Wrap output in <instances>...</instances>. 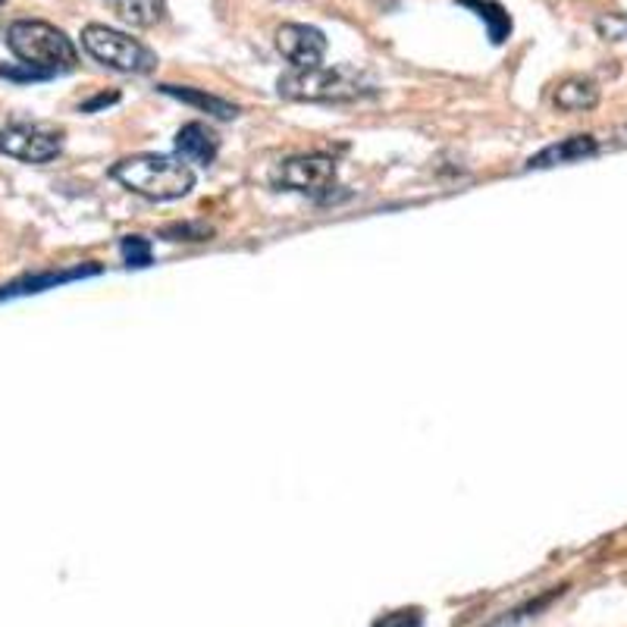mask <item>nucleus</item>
<instances>
[{"mask_svg":"<svg viewBox=\"0 0 627 627\" xmlns=\"http://www.w3.org/2000/svg\"><path fill=\"white\" fill-rule=\"evenodd\" d=\"M7 47L13 51V57L32 69L51 76L73 73L79 66V51L73 39L44 20H17L7 25Z\"/></svg>","mask_w":627,"mask_h":627,"instance_id":"1","label":"nucleus"},{"mask_svg":"<svg viewBox=\"0 0 627 627\" xmlns=\"http://www.w3.org/2000/svg\"><path fill=\"white\" fill-rule=\"evenodd\" d=\"M110 176L142 195L148 202H176L185 198L195 185L192 166L176 158H163V154H136V158H122L110 166Z\"/></svg>","mask_w":627,"mask_h":627,"instance_id":"2","label":"nucleus"},{"mask_svg":"<svg viewBox=\"0 0 627 627\" xmlns=\"http://www.w3.org/2000/svg\"><path fill=\"white\" fill-rule=\"evenodd\" d=\"M277 91L289 101H311V104H343L358 101L370 95L358 79H348L339 69L329 66H311V69H289L277 82Z\"/></svg>","mask_w":627,"mask_h":627,"instance_id":"3","label":"nucleus"},{"mask_svg":"<svg viewBox=\"0 0 627 627\" xmlns=\"http://www.w3.org/2000/svg\"><path fill=\"white\" fill-rule=\"evenodd\" d=\"M82 47L104 66L117 69V73H151L158 66V57L144 47L142 41L117 32L110 25H85L82 29Z\"/></svg>","mask_w":627,"mask_h":627,"instance_id":"4","label":"nucleus"},{"mask_svg":"<svg viewBox=\"0 0 627 627\" xmlns=\"http://www.w3.org/2000/svg\"><path fill=\"white\" fill-rule=\"evenodd\" d=\"M273 183L289 192H302V195H326L336 185V161L324 154L289 158L277 166Z\"/></svg>","mask_w":627,"mask_h":627,"instance_id":"5","label":"nucleus"},{"mask_svg":"<svg viewBox=\"0 0 627 627\" xmlns=\"http://www.w3.org/2000/svg\"><path fill=\"white\" fill-rule=\"evenodd\" d=\"M0 154L22 163H47L61 154V139L32 122H7L0 126Z\"/></svg>","mask_w":627,"mask_h":627,"instance_id":"6","label":"nucleus"},{"mask_svg":"<svg viewBox=\"0 0 627 627\" xmlns=\"http://www.w3.org/2000/svg\"><path fill=\"white\" fill-rule=\"evenodd\" d=\"M277 51L292 63V69H311V66L324 63L326 39L324 32L314 29V25L285 22V25L277 29Z\"/></svg>","mask_w":627,"mask_h":627,"instance_id":"7","label":"nucleus"},{"mask_svg":"<svg viewBox=\"0 0 627 627\" xmlns=\"http://www.w3.org/2000/svg\"><path fill=\"white\" fill-rule=\"evenodd\" d=\"M176 151L188 163H214L220 151V139L204 122H188L176 132Z\"/></svg>","mask_w":627,"mask_h":627,"instance_id":"8","label":"nucleus"},{"mask_svg":"<svg viewBox=\"0 0 627 627\" xmlns=\"http://www.w3.org/2000/svg\"><path fill=\"white\" fill-rule=\"evenodd\" d=\"M101 267L98 263H85V267H73V270H61V273H41V277H25L20 283L0 289V299H17V295H32V292H44L54 285L69 283V280H82V277H95Z\"/></svg>","mask_w":627,"mask_h":627,"instance_id":"9","label":"nucleus"},{"mask_svg":"<svg viewBox=\"0 0 627 627\" xmlns=\"http://www.w3.org/2000/svg\"><path fill=\"white\" fill-rule=\"evenodd\" d=\"M596 139L593 136H571L565 142L552 144L547 151H540L533 161L527 163L530 170H547V166H559V163H571V161H584L590 154H596Z\"/></svg>","mask_w":627,"mask_h":627,"instance_id":"10","label":"nucleus"},{"mask_svg":"<svg viewBox=\"0 0 627 627\" xmlns=\"http://www.w3.org/2000/svg\"><path fill=\"white\" fill-rule=\"evenodd\" d=\"M163 95H170V98H176V101L188 104V107H198L204 113H210V117H217V120H233V117H239V107L229 101H223L217 95H207L202 88H185V85H161Z\"/></svg>","mask_w":627,"mask_h":627,"instance_id":"11","label":"nucleus"},{"mask_svg":"<svg viewBox=\"0 0 627 627\" xmlns=\"http://www.w3.org/2000/svg\"><path fill=\"white\" fill-rule=\"evenodd\" d=\"M599 104V88L590 79H565L555 88V107L567 110V113H581V110H593Z\"/></svg>","mask_w":627,"mask_h":627,"instance_id":"12","label":"nucleus"},{"mask_svg":"<svg viewBox=\"0 0 627 627\" xmlns=\"http://www.w3.org/2000/svg\"><path fill=\"white\" fill-rule=\"evenodd\" d=\"M122 22L136 29H151L163 20V0H107Z\"/></svg>","mask_w":627,"mask_h":627,"instance_id":"13","label":"nucleus"},{"mask_svg":"<svg viewBox=\"0 0 627 627\" xmlns=\"http://www.w3.org/2000/svg\"><path fill=\"white\" fill-rule=\"evenodd\" d=\"M458 3L467 7V10H474V13L486 22L493 44H502V41L511 35V17H508L499 3H493V0H458Z\"/></svg>","mask_w":627,"mask_h":627,"instance_id":"14","label":"nucleus"},{"mask_svg":"<svg viewBox=\"0 0 627 627\" xmlns=\"http://www.w3.org/2000/svg\"><path fill=\"white\" fill-rule=\"evenodd\" d=\"M120 248L129 267H148L151 263V245L142 236H126Z\"/></svg>","mask_w":627,"mask_h":627,"instance_id":"15","label":"nucleus"},{"mask_svg":"<svg viewBox=\"0 0 627 627\" xmlns=\"http://www.w3.org/2000/svg\"><path fill=\"white\" fill-rule=\"evenodd\" d=\"M170 242H204L210 236V226H192V223H180V226H170L163 233Z\"/></svg>","mask_w":627,"mask_h":627,"instance_id":"16","label":"nucleus"},{"mask_svg":"<svg viewBox=\"0 0 627 627\" xmlns=\"http://www.w3.org/2000/svg\"><path fill=\"white\" fill-rule=\"evenodd\" d=\"M0 76H3V79H17V82L47 79L44 73H39V69H32V66H25V63H20V66H0Z\"/></svg>","mask_w":627,"mask_h":627,"instance_id":"17","label":"nucleus"},{"mask_svg":"<svg viewBox=\"0 0 627 627\" xmlns=\"http://www.w3.org/2000/svg\"><path fill=\"white\" fill-rule=\"evenodd\" d=\"M421 621H414V625H408V612H399V615H386L383 621L377 627H418Z\"/></svg>","mask_w":627,"mask_h":627,"instance_id":"18","label":"nucleus"},{"mask_svg":"<svg viewBox=\"0 0 627 627\" xmlns=\"http://www.w3.org/2000/svg\"><path fill=\"white\" fill-rule=\"evenodd\" d=\"M117 101V95H98L95 101L85 104V110H98V107H104V104H113Z\"/></svg>","mask_w":627,"mask_h":627,"instance_id":"19","label":"nucleus"},{"mask_svg":"<svg viewBox=\"0 0 627 627\" xmlns=\"http://www.w3.org/2000/svg\"><path fill=\"white\" fill-rule=\"evenodd\" d=\"M0 3H3V0H0Z\"/></svg>","mask_w":627,"mask_h":627,"instance_id":"20","label":"nucleus"}]
</instances>
